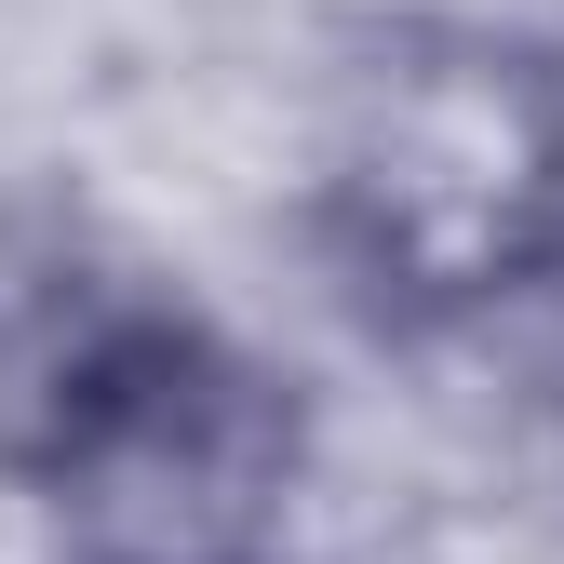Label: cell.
Returning a JSON list of instances; mask_svg holds the SVG:
<instances>
[{"label": "cell", "mask_w": 564, "mask_h": 564, "mask_svg": "<svg viewBox=\"0 0 564 564\" xmlns=\"http://www.w3.org/2000/svg\"><path fill=\"white\" fill-rule=\"evenodd\" d=\"M310 216L390 323L511 310L564 256V67L511 28H403L349 67Z\"/></svg>", "instance_id": "6da1fadb"}, {"label": "cell", "mask_w": 564, "mask_h": 564, "mask_svg": "<svg viewBox=\"0 0 564 564\" xmlns=\"http://www.w3.org/2000/svg\"><path fill=\"white\" fill-rule=\"evenodd\" d=\"M28 470L67 564H269L296 511V403L188 310H82L41 349Z\"/></svg>", "instance_id": "7a4b0ae2"}]
</instances>
